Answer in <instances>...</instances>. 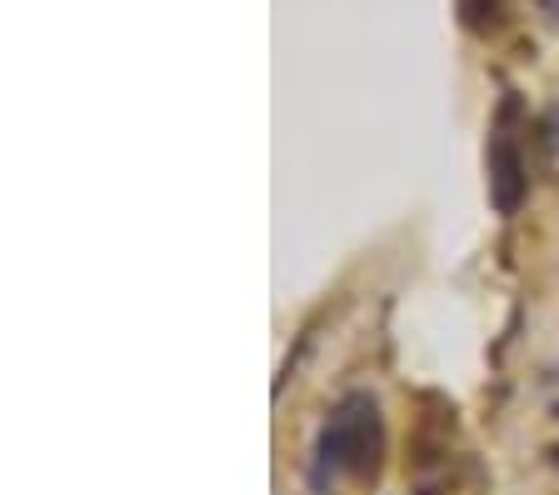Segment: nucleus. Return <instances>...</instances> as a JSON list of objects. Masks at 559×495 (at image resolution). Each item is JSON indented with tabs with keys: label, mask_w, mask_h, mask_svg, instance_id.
<instances>
[{
	"label": "nucleus",
	"mask_w": 559,
	"mask_h": 495,
	"mask_svg": "<svg viewBox=\"0 0 559 495\" xmlns=\"http://www.w3.org/2000/svg\"><path fill=\"white\" fill-rule=\"evenodd\" d=\"M384 465V421L374 396L349 390L340 396L335 411L325 415L320 436H314V460H310V485L320 495L335 481H374Z\"/></svg>",
	"instance_id": "nucleus-1"
},
{
	"label": "nucleus",
	"mask_w": 559,
	"mask_h": 495,
	"mask_svg": "<svg viewBox=\"0 0 559 495\" xmlns=\"http://www.w3.org/2000/svg\"><path fill=\"white\" fill-rule=\"evenodd\" d=\"M454 11L469 36H495L504 25V0H454Z\"/></svg>",
	"instance_id": "nucleus-3"
},
{
	"label": "nucleus",
	"mask_w": 559,
	"mask_h": 495,
	"mask_svg": "<svg viewBox=\"0 0 559 495\" xmlns=\"http://www.w3.org/2000/svg\"><path fill=\"white\" fill-rule=\"evenodd\" d=\"M555 415H559V405H555Z\"/></svg>",
	"instance_id": "nucleus-5"
},
{
	"label": "nucleus",
	"mask_w": 559,
	"mask_h": 495,
	"mask_svg": "<svg viewBox=\"0 0 559 495\" xmlns=\"http://www.w3.org/2000/svg\"><path fill=\"white\" fill-rule=\"evenodd\" d=\"M539 5H545V11H549V21L559 25V0H539Z\"/></svg>",
	"instance_id": "nucleus-4"
},
{
	"label": "nucleus",
	"mask_w": 559,
	"mask_h": 495,
	"mask_svg": "<svg viewBox=\"0 0 559 495\" xmlns=\"http://www.w3.org/2000/svg\"><path fill=\"white\" fill-rule=\"evenodd\" d=\"M514 120V101L500 110V126H495V141H489V201L500 215H514L524 205V190H530V170H524V155L510 135Z\"/></svg>",
	"instance_id": "nucleus-2"
}]
</instances>
